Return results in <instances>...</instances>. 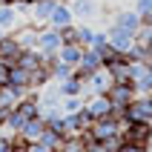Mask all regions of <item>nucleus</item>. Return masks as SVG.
<instances>
[{
	"label": "nucleus",
	"mask_w": 152,
	"mask_h": 152,
	"mask_svg": "<svg viewBox=\"0 0 152 152\" xmlns=\"http://www.w3.org/2000/svg\"><path fill=\"white\" fill-rule=\"evenodd\" d=\"M124 121H138V124H152V106L144 95H138L135 101L124 109Z\"/></svg>",
	"instance_id": "obj_4"
},
{
	"label": "nucleus",
	"mask_w": 152,
	"mask_h": 152,
	"mask_svg": "<svg viewBox=\"0 0 152 152\" xmlns=\"http://www.w3.org/2000/svg\"><path fill=\"white\" fill-rule=\"evenodd\" d=\"M106 98L112 101V106H129V103L138 98L135 86L132 83H121V80H112L109 92H106Z\"/></svg>",
	"instance_id": "obj_5"
},
{
	"label": "nucleus",
	"mask_w": 152,
	"mask_h": 152,
	"mask_svg": "<svg viewBox=\"0 0 152 152\" xmlns=\"http://www.w3.org/2000/svg\"><path fill=\"white\" fill-rule=\"evenodd\" d=\"M20 20L23 17L17 15V9L12 3H0V29L3 32H15L17 26H20Z\"/></svg>",
	"instance_id": "obj_14"
},
{
	"label": "nucleus",
	"mask_w": 152,
	"mask_h": 152,
	"mask_svg": "<svg viewBox=\"0 0 152 152\" xmlns=\"http://www.w3.org/2000/svg\"><path fill=\"white\" fill-rule=\"evenodd\" d=\"M9 66H12V63L0 60V86H6V80H9Z\"/></svg>",
	"instance_id": "obj_30"
},
{
	"label": "nucleus",
	"mask_w": 152,
	"mask_h": 152,
	"mask_svg": "<svg viewBox=\"0 0 152 152\" xmlns=\"http://www.w3.org/2000/svg\"><path fill=\"white\" fill-rule=\"evenodd\" d=\"M69 6H72V15H75V20H92V17H98V12H101V6H98V0H69Z\"/></svg>",
	"instance_id": "obj_10"
},
{
	"label": "nucleus",
	"mask_w": 152,
	"mask_h": 152,
	"mask_svg": "<svg viewBox=\"0 0 152 152\" xmlns=\"http://www.w3.org/2000/svg\"><path fill=\"white\" fill-rule=\"evenodd\" d=\"M146 149L152 152V129H149V135H146Z\"/></svg>",
	"instance_id": "obj_33"
},
{
	"label": "nucleus",
	"mask_w": 152,
	"mask_h": 152,
	"mask_svg": "<svg viewBox=\"0 0 152 152\" xmlns=\"http://www.w3.org/2000/svg\"><path fill=\"white\" fill-rule=\"evenodd\" d=\"M60 46H63L60 29H55V26H40V32H37V49H40L43 55H58Z\"/></svg>",
	"instance_id": "obj_2"
},
{
	"label": "nucleus",
	"mask_w": 152,
	"mask_h": 152,
	"mask_svg": "<svg viewBox=\"0 0 152 152\" xmlns=\"http://www.w3.org/2000/svg\"><path fill=\"white\" fill-rule=\"evenodd\" d=\"M106 34H109L112 49L121 52V55H126V52L132 49V43H135V34L129 32V29H124V26H118V23H109V26H106Z\"/></svg>",
	"instance_id": "obj_3"
},
{
	"label": "nucleus",
	"mask_w": 152,
	"mask_h": 152,
	"mask_svg": "<svg viewBox=\"0 0 152 152\" xmlns=\"http://www.w3.org/2000/svg\"><path fill=\"white\" fill-rule=\"evenodd\" d=\"M72 23H75L72 6H69V0H63V3H58V6L52 9L49 23H46V26H55V29H66V26H72Z\"/></svg>",
	"instance_id": "obj_8"
},
{
	"label": "nucleus",
	"mask_w": 152,
	"mask_h": 152,
	"mask_svg": "<svg viewBox=\"0 0 152 152\" xmlns=\"http://www.w3.org/2000/svg\"><path fill=\"white\" fill-rule=\"evenodd\" d=\"M83 103H86V98L75 95V98H63V101H60V109L72 115V112H80V109H83Z\"/></svg>",
	"instance_id": "obj_24"
},
{
	"label": "nucleus",
	"mask_w": 152,
	"mask_h": 152,
	"mask_svg": "<svg viewBox=\"0 0 152 152\" xmlns=\"http://www.w3.org/2000/svg\"><path fill=\"white\" fill-rule=\"evenodd\" d=\"M83 152H106V149H103L101 144H86V149H83Z\"/></svg>",
	"instance_id": "obj_32"
},
{
	"label": "nucleus",
	"mask_w": 152,
	"mask_h": 152,
	"mask_svg": "<svg viewBox=\"0 0 152 152\" xmlns=\"http://www.w3.org/2000/svg\"><path fill=\"white\" fill-rule=\"evenodd\" d=\"M144 98H146V101H149V106H152V92H146V95H144Z\"/></svg>",
	"instance_id": "obj_34"
},
{
	"label": "nucleus",
	"mask_w": 152,
	"mask_h": 152,
	"mask_svg": "<svg viewBox=\"0 0 152 152\" xmlns=\"http://www.w3.org/2000/svg\"><path fill=\"white\" fill-rule=\"evenodd\" d=\"M29 152H58V149H52V146L40 144V141H32V144H29Z\"/></svg>",
	"instance_id": "obj_29"
},
{
	"label": "nucleus",
	"mask_w": 152,
	"mask_h": 152,
	"mask_svg": "<svg viewBox=\"0 0 152 152\" xmlns=\"http://www.w3.org/2000/svg\"><path fill=\"white\" fill-rule=\"evenodd\" d=\"M98 69H103V58L95 49H83V58L77 63V75L86 77V75H92V72H98Z\"/></svg>",
	"instance_id": "obj_13"
},
{
	"label": "nucleus",
	"mask_w": 152,
	"mask_h": 152,
	"mask_svg": "<svg viewBox=\"0 0 152 152\" xmlns=\"http://www.w3.org/2000/svg\"><path fill=\"white\" fill-rule=\"evenodd\" d=\"M83 109L89 112V118H92V121H98V118L112 115V101L106 98V95H92V98H86Z\"/></svg>",
	"instance_id": "obj_6"
},
{
	"label": "nucleus",
	"mask_w": 152,
	"mask_h": 152,
	"mask_svg": "<svg viewBox=\"0 0 152 152\" xmlns=\"http://www.w3.org/2000/svg\"><path fill=\"white\" fill-rule=\"evenodd\" d=\"M3 34H6V32H3V29H0V37H3Z\"/></svg>",
	"instance_id": "obj_36"
},
{
	"label": "nucleus",
	"mask_w": 152,
	"mask_h": 152,
	"mask_svg": "<svg viewBox=\"0 0 152 152\" xmlns=\"http://www.w3.org/2000/svg\"><path fill=\"white\" fill-rule=\"evenodd\" d=\"M43 129H46V121H43V118H29V121H26V126L20 129L17 141H23V144H32V141H37V138H40Z\"/></svg>",
	"instance_id": "obj_15"
},
{
	"label": "nucleus",
	"mask_w": 152,
	"mask_h": 152,
	"mask_svg": "<svg viewBox=\"0 0 152 152\" xmlns=\"http://www.w3.org/2000/svg\"><path fill=\"white\" fill-rule=\"evenodd\" d=\"M58 3H63V0H37V3H32V23L34 26H46L49 23V15H52V9L58 6Z\"/></svg>",
	"instance_id": "obj_12"
},
{
	"label": "nucleus",
	"mask_w": 152,
	"mask_h": 152,
	"mask_svg": "<svg viewBox=\"0 0 152 152\" xmlns=\"http://www.w3.org/2000/svg\"><path fill=\"white\" fill-rule=\"evenodd\" d=\"M58 58L63 60V63H69V66H75L80 63V58H83V46H77V43H63L58 49Z\"/></svg>",
	"instance_id": "obj_18"
},
{
	"label": "nucleus",
	"mask_w": 152,
	"mask_h": 152,
	"mask_svg": "<svg viewBox=\"0 0 152 152\" xmlns=\"http://www.w3.org/2000/svg\"><path fill=\"white\" fill-rule=\"evenodd\" d=\"M86 135H72V138H63V144H60L58 152H83L86 149Z\"/></svg>",
	"instance_id": "obj_21"
},
{
	"label": "nucleus",
	"mask_w": 152,
	"mask_h": 152,
	"mask_svg": "<svg viewBox=\"0 0 152 152\" xmlns=\"http://www.w3.org/2000/svg\"><path fill=\"white\" fill-rule=\"evenodd\" d=\"M75 34H77V46L89 49L92 46V37H95V29L89 23H75Z\"/></svg>",
	"instance_id": "obj_22"
},
{
	"label": "nucleus",
	"mask_w": 152,
	"mask_h": 152,
	"mask_svg": "<svg viewBox=\"0 0 152 152\" xmlns=\"http://www.w3.org/2000/svg\"><path fill=\"white\" fill-rule=\"evenodd\" d=\"M121 132H124V121L115 118V115H106V118L92 121V126L86 129L83 135L89 144H103V141H109L112 135H121Z\"/></svg>",
	"instance_id": "obj_1"
},
{
	"label": "nucleus",
	"mask_w": 152,
	"mask_h": 152,
	"mask_svg": "<svg viewBox=\"0 0 152 152\" xmlns=\"http://www.w3.org/2000/svg\"><path fill=\"white\" fill-rule=\"evenodd\" d=\"M138 12L141 17H146V15H152V0H135V6H132Z\"/></svg>",
	"instance_id": "obj_25"
},
{
	"label": "nucleus",
	"mask_w": 152,
	"mask_h": 152,
	"mask_svg": "<svg viewBox=\"0 0 152 152\" xmlns=\"http://www.w3.org/2000/svg\"><path fill=\"white\" fill-rule=\"evenodd\" d=\"M58 86H60V95H63V98H75V95L83 98V77L77 75V69L66 77V80H60Z\"/></svg>",
	"instance_id": "obj_16"
},
{
	"label": "nucleus",
	"mask_w": 152,
	"mask_h": 152,
	"mask_svg": "<svg viewBox=\"0 0 152 152\" xmlns=\"http://www.w3.org/2000/svg\"><path fill=\"white\" fill-rule=\"evenodd\" d=\"M26 3H37V0H26Z\"/></svg>",
	"instance_id": "obj_35"
},
{
	"label": "nucleus",
	"mask_w": 152,
	"mask_h": 152,
	"mask_svg": "<svg viewBox=\"0 0 152 152\" xmlns=\"http://www.w3.org/2000/svg\"><path fill=\"white\" fill-rule=\"evenodd\" d=\"M17 138H9V135H0V152H12Z\"/></svg>",
	"instance_id": "obj_28"
},
{
	"label": "nucleus",
	"mask_w": 152,
	"mask_h": 152,
	"mask_svg": "<svg viewBox=\"0 0 152 152\" xmlns=\"http://www.w3.org/2000/svg\"><path fill=\"white\" fill-rule=\"evenodd\" d=\"M32 95V92H29ZM20 98H26V92H20V89H12V86H0V106H17V101Z\"/></svg>",
	"instance_id": "obj_19"
},
{
	"label": "nucleus",
	"mask_w": 152,
	"mask_h": 152,
	"mask_svg": "<svg viewBox=\"0 0 152 152\" xmlns=\"http://www.w3.org/2000/svg\"><path fill=\"white\" fill-rule=\"evenodd\" d=\"M20 52H23V46H20V40L15 37V32H6L0 37V60L15 63V60L20 58Z\"/></svg>",
	"instance_id": "obj_7"
},
{
	"label": "nucleus",
	"mask_w": 152,
	"mask_h": 152,
	"mask_svg": "<svg viewBox=\"0 0 152 152\" xmlns=\"http://www.w3.org/2000/svg\"><path fill=\"white\" fill-rule=\"evenodd\" d=\"M121 152H146V146L135 144V141H124V144H121Z\"/></svg>",
	"instance_id": "obj_26"
},
{
	"label": "nucleus",
	"mask_w": 152,
	"mask_h": 152,
	"mask_svg": "<svg viewBox=\"0 0 152 152\" xmlns=\"http://www.w3.org/2000/svg\"><path fill=\"white\" fill-rule=\"evenodd\" d=\"M37 141H40V144H46V146H52V149H60L63 135H60V132H55L52 126H46V129L40 132V138H37Z\"/></svg>",
	"instance_id": "obj_23"
},
{
	"label": "nucleus",
	"mask_w": 152,
	"mask_h": 152,
	"mask_svg": "<svg viewBox=\"0 0 152 152\" xmlns=\"http://www.w3.org/2000/svg\"><path fill=\"white\" fill-rule=\"evenodd\" d=\"M37 32H40V26L26 23L23 29H17V32H15V37L20 40V46H23V49H37Z\"/></svg>",
	"instance_id": "obj_17"
},
{
	"label": "nucleus",
	"mask_w": 152,
	"mask_h": 152,
	"mask_svg": "<svg viewBox=\"0 0 152 152\" xmlns=\"http://www.w3.org/2000/svg\"><path fill=\"white\" fill-rule=\"evenodd\" d=\"M75 72V66H69V63H63V60H55V63H49V75H52V80L55 83H60V80H66L69 75Z\"/></svg>",
	"instance_id": "obj_20"
},
{
	"label": "nucleus",
	"mask_w": 152,
	"mask_h": 152,
	"mask_svg": "<svg viewBox=\"0 0 152 152\" xmlns=\"http://www.w3.org/2000/svg\"><path fill=\"white\" fill-rule=\"evenodd\" d=\"M12 152H29V144H23V141H15V146H12Z\"/></svg>",
	"instance_id": "obj_31"
},
{
	"label": "nucleus",
	"mask_w": 152,
	"mask_h": 152,
	"mask_svg": "<svg viewBox=\"0 0 152 152\" xmlns=\"http://www.w3.org/2000/svg\"><path fill=\"white\" fill-rule=\"evenodd\" d=\"M6 86H12V89H20V92H34L32 89V83H29V72H26L23 66H17V63H12L9 66V80H6Z\"/></svg>",
	"instance_id": "obj_11"
},
{
	"label": "nucleus",
	"mask_w": 152,
	"mask_h": 152,
	"mask_svg": "<svg viewBox=\"0 0 152 152\" xmlns=\"http://www.w3.org/2000/svg\"><path fill=\"white\" fill-rule=\"evenodd\" d=\"M60 34H63V43H77V34H75V23L66 26V29H60Z\"/></svg>",
	"instance_id": "obj_27"
},
{
	"label": "nucleus",
	"mask_w": 152,
	"mask_h": 152,
	"mask_svg": "<svg viewBox=\"0 0 152 152\" xmlns=\"http://www.w3.org/2000/svg\"><path fill=\"white\" fill-rule=\"evenodd\" d=\"M146 152H149V149H146Z\"/></svg>",
	"instance_id": "obj_37"
},
{
	"label": "nucleus",
	"mask_w": 152,
	"mask_h": 152,
	"mask_svg": "<svg viewBox=\"0 0 152 152\" xmlns=\"http://www.w3.org/2000/svg\"><path fill=\"white\" fill-rule=\"evenodd\" d=\"M112 23H118V26H124V29H129V32L135 34L141 26H144V17L138 15L135 9H118L115 15H112Z\"/></svg>",
	"instance_id": "obj_9"
}]
</instances>
